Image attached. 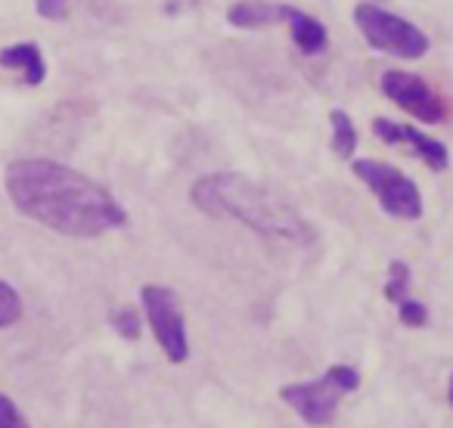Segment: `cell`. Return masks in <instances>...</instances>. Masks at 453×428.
Masks as SVG:
<instances>
[{"label": "cell", "mask_w": 453, "mask_h": 428, "mask_svg": "<svg viewBox=\"0 0 453 428\" xmlns=\"http://www.w3.org/2000/svg\"><path fill=\"white\" fill-rule=\"evenodd\" d=\"M16 211L72 240H94L127 224V211L96 180L50 158H16L7 168Z\"/></svg>", "instance_id": "1"}, {"label": "cell", "mask_w": 453, "mask_h": 428, "mask_svg": "<svg viewBox=\"0 0 453 428\" xmlns=\"http://www.w3.org/2000/svg\"><path fill=\"white\" fill-rule=\"evenodd\" d=\"M189 199L208 218H234L242 227L255 230L267 240H283L292 246L317 242V230L289 202H283L277 193L242 174L218 171V174L199 177L189 189Z\"/></svg>", "instance_id": "2"}, {"label": "cell", "mask_w": 453, "mask_h": 428, "mask_svg": "<svg viewBox=\"0 0 453 428\" xmlns=\"http://www.w3.org/2000/svg\"><path fill=\"white\" fill-rule=\"evenodd\" d=\"M360 385V372L354 366L335 363L326 376L311 378V382H292L280 388V401L289 403L308 425H329L335 419L342 397L351 394Z\"/></svg>", "instance_id": "3"}, {"label": "cell", "mask_w": 453, "mask_h": 428, "mask_svg": "<svg viewBox=\"0 0 453 428\" xmlns=\"http://www.w3.org/2000/svg\"><path fill=\"white\" fill-rule=\"evenodd\" d=\"M354 22H357L360 34L372 50H382L388 57L401 59H419L428 50V38L413 26V22L401 19V16L388 13V10L376 7V4H360L354 10Z\"/></svg>", "instance_id": "4"}, {"label": "cell", "mask_w": 453, "mask_h": 428, "mask_svg": "<svg viewBox=\"0 0 453 428\" xmlns=\"http://www.w3.org/2000/svg\"><path fill=\"white\" fill-rule=\"evenodd\" d=\"M351 168H354V174L376 193L379 205H382L391 218H401V221H419L422 218L419 187H416L407 174H401L395 164L376 162V158H357Z\"/></svg>", "instance_id": "5"}, {"label": "cell", "mask_w": 453, "mask_h": 428, "mask_svg": "<svg viewBox=\"0 0 453 428\" xmlns=\"http://www.w3.org/2000/svg\"><path fill=\"white\" fill-rule=\"evenodd\" d=\"M140 302H143L146 320H150L152 335H156V341L162 345L165 357L174 366L187 363V357H189L187 323H183V314L174 302V292L165 289V286H143Z\"/></svg>", "instance_id": "6"}, {"label": "cell", "mask_w": 453, "mask_h": 428, "mask_svg": "<svg viewBox=\"0 0 453 428\" xmlns=\"http://www.w3.org/2000/svg\"><path fill=\"white\" fill-rule=\"evenodd\" d=\"M382 90L388 100H395L401 109H407L413 118L426 121V125H438L447 118V106L419 75L413 72H385Z\"/></svg>", "instance_id": "7"}, {"label": "cell", "mask_w": 453, "mask_h": 428, "mask_svg": "<svg viewBox=\"0 0 453 428\" xmlns=\"http://www.w3.org/2000/svg\"><path fill=\"white\" fill-rule=\"evenodd\" d=\"M372 134H376L379 140H385V143L410 146V149H413L432 171H444L447 162H450V152H447V146L441 143V140H434V137H426V134L416 131V127L397 125V121H391V118H376V121H372Z\"/></svg>", "instance_id": "8"}, {"label": "cell", "mask_w": 453, "mask_h": 428, "mask_svg": "<svg viewBox=\"0 0 453 428\" xmlns=\"http://www.w3.org/2000/svg\"><path fill=\"white\" fill-rule=\"evenodd\" d=\"M230 26L236 28H265L273 22L289 19V7L286 4H271V0H240L230 13H226Z\"/></svg>", "instance_id": "9"}, {"label": "cell", "mask_w": 453, "mask_h": 428, "mask_svg": "<svg viewBox=\"0 0 453 428\" xmlns=\"http://www.w3.org/2000/svg\"><path fill=\"white\" fill-rule=\"evenodd\" d=\"M0 65H4V69L22 72V81L26 84H41L47 72L38 44H13V47H7V50H0Z\"/></svg>", "instance_id": "10"}, {"label": "cell", "mask_w": 453, "mask_h": 428, "mask_svg": "<svg viewBox=\"0 0 453 428\" xmlns=\"http://www.w3.org/2000/svg\"><path fill=\"white\" fill-rule=\"evenodd\" d=\"M286 22L292 26V41H296L298 50H302L304 57H317V53H323V47H326V28H323L320 19H314V16L289 7V19Z\"/></svg>", "instance_id": "11"}, {"label": "cell", "mask_w": 453, "mask_h": 428, "mask_svg": "<svg viewBox=\"0 0 453 428\" xmlns=\"http://www.w3.org/2000/svg\"><path fill=\"white\" fill-rule=\"evenodd\" d=\"M329 121H333V149L339 158H351V152L357 149V131H354V121L348 112H342V109H335L333 115H329Z\"/></svg>", "instance_id": "12"}, {"label": "cell", "mask_w": 453, "mask_h": 428, "mask_svg": "<svg viewBox=\"0 0 453 428\" xmlns=\"http://www.w3.org/2000/svg\"><path fill=\"white\" fill-rule=\"evenodd\" d=\"M410 292V267L403 261H391L388 264V283H385V298L401 304Z\"/></svg>", "instance_id": "13"}, {"label": "cell", "mask_w": 453, "mask_h": 428, "mask_svg": "<svg viewBox=\"0 0 453 428\" xmlns=\"http://www.w3.org/2000/svg\"><path fill=\"white\" fill-rule=\"evenodd\" d=\"M22 320V298L19 292L13 289L10 283L0 279V329L13 326V323Z\"/></svg>", "instance_id": "14"}, {"label": "cell", "mask_w": 453, "mask_h": 428, "mask_svg": "<svg viewBox=\"0 0 453 428\" xmlns=\"http://www.w3.org/2000/svg\"><path fill=\"white\" fill-rule=\"evenodd\" d=\"M109 323H112L115 332H119L121 339H127V341H137L140 332H143V320H140L137 308H119V310H112Z\"/></svg>", "instance_id": "15"}, {"label": "cell", "mask_w": 453, "mask_h": 428, "mask_svg": "<svg viewBox=\"0 0 453 428\" xmlns=\"http://www.w3.org/2000/svg\"><path fill=\"white\" fill-rule=\"evenodd\" d=\"M401 323L403 326H410V329H419V326H426L428 323V310H426V304L422 302H413V298H403L401 304Z\"/></svg>", "instance_id": "16"}, {"label": "cell", "mask_w": 453, "mask_h": 428, "mask_svg": "<svg viewBox=\"0 0 453 428\" xmlns=\"http://www.w3.org/2000/svg\"><path fill=\"white\" fill-rule=\"evenodd\" d=\"M0 428H32L7 394H0Z\"/></svg>", "instance_id": "17"}, {"label": "cell", "mask_w": 453, "mask_h": 428, "mask_svg": "<svg viewBox=\"0 0 453 428\" xmlns=\"http://www.w3.org/2000/svg\"><path fill=\"white\" fill-rule=\"evenodd\" d=\"M38 4V16L41 19H50V22H59L69 16V0H35Z\"/></svg>", "instance_id": "18"}, {"label": "cell", "mask_w": 453, "mask_h": 428, "mask_svg": "<svg viewBox=\"0 0 453 428\" xmlns=\"http://www.w3.org/2000/svg\"><path fill=\"white\" fill-rule=\"evenodd\" d=\"M447 401H450V407H453V376H450V388H447Z\"/></svg>", "instance_id": "19"}]
</instances>
